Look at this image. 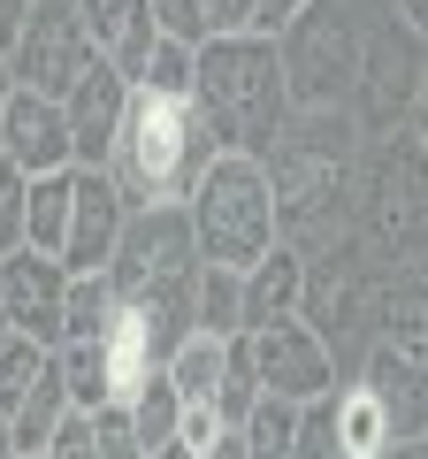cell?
I'll return each mask as SVG.
<instances>
[{
  "instance_id": "cell-1",
  "label": "cell",
  "mask_w": 428,
  "mask_h": 459,
  "mask_svg": "<svg viewBox=\"0 0 428 459\" xmlns=\"http://www.w3.org/2000/svg\"><path fill=\"white\" fill-rule=\"evenodd\" d=\"M222 161V138H214L207 108L199 100H153L138 92L131 115H123V138L107 153V177L131 199V214L146 207H192L199 177Z\"/></svg>"
},
{
  "instance_id": "cell-2",
  "label": "cell",
  "mask_w": 428,
  "mask_h": 459,
  "mask_svg": "<svg viewBox=\"0 0 428 459\" xmlns=\"http://www.w3.org/2000/svg\"><path fill=\"white\" fill-rule=\"evenodd\" d=\"M199 108H207L222 153H261L268 161L298 115L276 39H207L199 47Z\"/></svg>"
},
{
  "instance_id": "cell-3",
  "label": "cell",
  "mask_w": 428,
  "mask_h": 459,
  "mask_svg": "<svg viewBox=\"0 0 428 459\" xmlns=\"http://www.w3.org/2000/svg\"><path fill=\"white\" fill-rule=\"evenodd\" d=\"M192 230H199V261L214 268H253L283 246V222H276V177H268L261 153H222V161L199 177L192 192Z\"/></svg>"
},
{
  "instance_id": "cell-4",
  "label": "cell",
  "mask_w": 428,
  "mask_h": 459,
  "mask_svg": "<svg viewBox=\"0 0 428 459\" xmlns=\"http://www.w3.org/2000/svg\"><path fill=\"white\" fill-rule=\"evenodd\" d=\"M283 54V84H291V108L298 115H337L345 92L360 84V62H367V39L352 31V16L337 0H313L306 16L276 39Z\"/></svg>"
},
{
  "instance_id": "cell-5",
  "label": "cell",
  "mask_w": 428,
  "mask_h": 459,
  "mask_svg": "<svg viewBox=\"0 0 428 459\" xmlns=\"http://www.w3.org/2000/svg\"><path fill=\"white\" fill-rule=\"evenodd\" d=\"M245 344H253V376H261L268 398H291V406L337 398V352H330V337H321L306 314H283V322H268V329H245Z\"/></svg>"
},
{
  "instance_id": "cell-6",
  "label": "cell",
  "mask_w": 428,
  "mask_h": 459,
  "mask_svg": "<svg viewBox=\"0 0 428 459\" xmlns=\"http://www.w3.org/2000/svg\"><path fill=\"white\" fill-rule=\"evenodd\" d=\"M92 31H84V8L77 0H31V23H23L16 54H8V69H16L23 92H47V100H69V84L92 69Z\"/></svg>"
},
{
  "instance_id": "cell-7",
  "label": "cell",
  "mask_w": 428,
  "mask_h": 459,
  "mask_svg": "<svg viewBox=\"0 0 428 459\" xmlns=\"http://www.w3.org/2000/svg\"><path fill=\"white\" fill-rule=\"evenodd\" d=\"M116 291H153V283H192L199 276V230H192V207H146L131 214L123 230V253H116Z\"/></svg>"
},
{
  "instance_id": "cell-8",
  "label": "cell",
  "mask_w": 428,
  "mask_h": 459,
  "mask_svg": "<svg viewBox=\"0 0 428 459\" xmlns=\"http://www.w3.org/2000/svg\"><path fill=\"white\" fill-rule=\"evenodd\" d=\"M123 230H131V199L116 192L107 169H69V246L62 268L69 276H107L123 253Z\"/></svg>"
},
{
  "instance_id": "cell-9",
  "label": "cell",
  "mask_w": 428,
  "mask_h": 459,
  "mask_svg": "<svg viewBox=\"0 0 428 459\" xmlns=\"http://www.w3.org/2000/svg\"><path fill=\"white\" fill-rule=\"evenodd\" d=\"M0 299H8V329L31 344H47V352H62L69 337V268L54 261V253H8L0 261Z\"/></svg>"
},
{
  "instance_id": "cell-10",
  "label": "cell",
  "mask_w": 428,
  "mask_h": 459,
  "mask_svg": "<svg viewBox=\"0 0 428 459\" xmlns=\"http://www.w3.org/2000/svg\"><path fill=\"white\" fill-rule=\"evenodd\" d=\"M0 161L23 169V177H62V169H77V146H69V115L62 100L47 92H23L0 108Z\"/></svg>"
},
{
  "instance_id": "cell-11",
  "label": "cell",
  "mask_w": 428,
  "mask_h": 459,
  "mask_svg": "<svg viewBox=\"0 0 428 459\" xmlns=\"http://www.w3.org/2000/svg\"><path fill=\"white\" fill-rule=\"evenodd\" d=\"M131 100H138V84L123 77V69H107V62H92L77 84H69L62 115H69L77 169H107V153H116V138H123V115H131Z\"/></svg>"
},
{
  "instance_id": "cell-12",
  "label": "cell",
  "mask_w": 428,
  "mask_h": 459,
  "mask_svg": "<svg viewBox=\"0 0 428 459\" xmlns=\"http://www.w3.org/2000/svg\"><path fill=\"white\" fill-rule=\"evenodd\" d=\"M360 391L382 406V421H390V437L406 444H428V360L413 352V344H375L367 352V376H360Z\"/></svg>"
},
{
  "instance_id": "cell-13",
  "label": "cell",
  "mask_w": 428,
  "mask_h": 459,
  "mask_svg": "<svg viewBox=\"0 0 428 459\" xmlns=\"http://www.w3.org/2000/svg\"><path fill=\"white\" fill-rule=\"evenodd\" d=\"M77 8H84V31H92V54L138 84V69H146V54H153L146 0H77Z\"/></svg>"
},
{
  "instance_id": "cell-14",
  "label": "cell",
  "mask_w": 428,
  "mask_h": 459,
  "mask_svg": "<svg viewBox=\"0 0 428 459\" xmlns=\"http://www.w3.org/2000/svg\"><path fill=\"white\" fill-rule=\"evenodd\" d=\"M298 307H306V253L276 246L245 276V329H268V322H283V314H298Z\"/></svg>"
},
{
  "instance_id": "cell-15",
  "label": "cell",
  "mask_w": 428,
  "mask_h": 459,
  "mask_svg": "<svg viewBox=\"0 0 428 459\" xmlns=\"http://www.w3.org/2000/svg\"><path fill=\"white\" fill-rule=\"evenodd\" d=\"M69 391H62V368H47V376L31 383V398H23L16 413H8V437H16V459H47V444H54V429L69 421Z\"/></svg>"
},
{
  "instance_id": "cell-16",
  "label": "cell",
  "mask_w": 428,
  "mask_h": 459,
  "mask_svg": "<svg viewBox=\"0 0 428 459\" xmlns=\"http://www.w3.org/2000/svg\"><path fill=\"white\" fill-rule=\"evenodd\" d=\"M421 69L428 62H398V47H367V62H360V84L375 100H367V123H398V115L413 108V92H421Z\"/></svg>"
},
{
  "instance_id": "cell-17",
  "label": "cell",
  "mask_w": 428,
  "mask_h": 459,
  "mask_svg": "<svg viewBox=\"0 0 428 459\" xmlns=\"http://www.w3.org/2000/svg\"><path fill=\"white\" fill-rule=\"evenodd\" d=\"M330 413H337V444H345L352 459H390V452H406V444L390 437V421H382V406L360 391V383H345V391L330 398Z\"/></svg>"
},
{
  "instance_id": "cell-18",
  "label": "cell",
  "mask_w": 428,
  "mask_h": 459,
  "mask_svg": "<svg viewBox=\"0 0 428 459\" xmlns=\"http://www.w3.org/2000/svg\"><path fill=\"white\" fill-rule=\"evenodd\" d=\"M192 322L207 329V337H245V276H237V268L199 261V283H192Z\"/></svg>"
},
{
  "instance_id": "cell-19",
  "label": "cell",
  "mask_w": 428,
  "mask_h": 459,
  "mask_svg": "<svg viewBox=\"0 0 428 459\" xmlns=\"http://www.w3.org/2000/svg\"><path fill=\"white\" fill-rule=\"evenodd\" d=\"M222 368H230V337H207V329H192V337H184V352L161 368V376L176 383L184 406H207L214 383H222Z\"/></svg>"
},
{
  "instance_id": "cell-20",
  "label": "cell",
  "mask_w": 428,
  "mask_h": 459,
  "mask_svg": "<svg viewBox=\"0 0 428 459\" xmlns=\"http://www.w3.org/2000/svg\"><path fill=\"white\" fill-rule=\"evenodd\" d=\"M54 368H62V391L77 413H99V406H123L116 398V376H107V352L99 344H62L54 352Z\"/></svg>"
},
{
  "instance_id": "cell-21",
  "label": "cell",
  "mask_w": 428,
  "mask_h": 459,
  "mask_svg": "<svg viewBox=\"0 0 428 459\" xmlns=\"http://www.w3.org/2000/svg\"><path fill=\"white\" fill-rule=\"evenodd\" d=\"M123 406H131V429H138V444H146V459L168 452V444L184 437V398H176V383H168V376H153L146 391L123 398Z\"/></svg>"
},
{
  "instance_id": "cell-22",
  "label": "cell",
  "mask_w": 428,
  "mask_h": 459,
  "mask_svg": "<svg viewBox=\"0 0 428 459\" xmlns=\"http://www.w3.org/2000/svg\"><path fill=\"white\" fill-rule=\"evenodd\" d=\"M116 314H123L116 276H69V337L62 344H99Z\"/></svg>"
},
{
  "instance_id": "cell-23",
  "label": "cell",
  "mask_w": 428,
  "mask_h": 459,
  "mask_svg": "<svg viewBox=\"0 0 428 459\" xmlns=\"http://www.w3.org/2000/svg\"><path fill=\"white\" fill-rule=\"evenodd\" d=\"M207 406H214V421L230 429V437L253 421V406H261V376H253V344L245 337H230V368H222V383H214Z\"/></svg>"
},
{
  "instance_id": "cell-24",
  "label": "cell",
  "mask_w": 428,
  "mask_h": 459,
  "mask_svg": "<svg viewBox=\"0 0 428 459\" xmlns=\"http://www.w3.org/2000/svg\"><path fill=\"white\" fill-rule=\"evenodd\" d=\"M298 429H306V406H291V398H268V391H261V406H253V421L237 429V437H245L253 459H291Z\"/></svg>"
},
{
  "instance_id": "cell-25",
  "label": "cell",
  "mask_w": 428,
  "mask_h": 459,
  "mask_svg": "<svg viewBox=\"0 0 428 459\" xmlns=\"http://www.w3.org/2000/svg\"><path fill=\"white\" fill-rule=\"evenodd\" d=\"M23 246L62 261V246H69V169L62 177H31V238Z\"/></svg>"
},
{
  "instance_id": "cell-26",
  "label": "cell",
  "mask_w": 428,
  "mask_h": 459,
  "mask_svg": "<svg viewBox=\"0 0 428 459\" xmlns=\"http://www.w3.org/2000/svg\"><path fill=\"white\" fill-rule=\"evenodd\" d=\"M138 92H153V100H199V54H192V47H168V39H153L146 69H138Z\"/></svg>"
},
{
  "instance_id": "cell-27",
  "label": "cell",
  "mask_w": 428,
  "mask_h": 459,
  "mask_svg": "<svg viewBox=\"0 0 428 459\" xmlns=\"http://www.w3.org/2000/svg\"><path fill=\"white\" fill-rule=\"evenodd\" d=\"M47 368H54V352H47V344H31V337H8V344H0V406L16 413L23 398H31V383L47 376Z\"/></svg>"
},
{
  "instance_id": "cell-28",
  "label": "cell",
  "mask_w": 428,
  "mask_h": 459,
  "mask_svg": "<svg viewBox=\"0 0 428 459\" xmlns=\"http://www.w3.org/2000/svg\"><path fill=\"white\" fill-rule=\"evenodd\" d=\"M146 16H153V39H168V47H207L214 23H207V0H146Z\"/></svg>"
},
{
  "instance_id": "cell-29",
  "label": "cell",
  "mask_w": 428,
  "mask_h": 459,
  "mask_svg": "<svg viewBox=\"0 0 428 459\" xmlns=\"http://www.w3.org/2000/svg\"><path fill=\"white\" fill-rule=\"evenodd\" d=\"M23 238H31V177L0 161V261L23 253Z\"/></svg>"
},
{
  "instance_id": "cell-30",
  "label": "cell",
  "mask_w": 428,
  "mask_h": 459,
  "mask_svg": "<svg viewBox=\"0 0 428 459\" xmlns=\"http://www.w3.org/2000/svg\"><path fill=\"white\" fill-rule=\"evenodd\" d=\"M92 437H99V459H146V444H138V429H131V406H99Z\"/></svg>"
},
{
  "instance_id": "cell-31",
  "label": "cell",
  "mask_w": 428,
  "mask_h": 459,
  "mask_svg": "<svg viewBox=\"0 0 428 459\" xmlns=\"http://www.w3.org/2000/svg\"><path fill=\"white\" fill-rule=\"evenodd\" d=\"M291 459H352L345 444H337V413H330V398H321V406H306V429H298Z\"/></svg>"
},
{
  "instance_id": "cell-32",
  "label": "cell",
  "mask_w": 428,
  "mask_h": 459,
  "mask_svg": "<svg viewBox=\"0 0 428 459\" xmlns=\"http://www.w3.org/2000/svg\"><path fill=\"white\" fill-rule=\"evenodd\" d=\"M47 459H99V437H92V413H69V421L54 429Z\"/></svg>"
},
{
  "instance_id": "cell-33",
  "label": "cell",
  "mask_w": 428,
  "mask_h": 459,
  "mask_svg": "<svg viewBox=\"0 0 428 459\" xmlns=\"http://www.w3.org/2000/svg\"><path fill=\"white\" fill-rule=\"evenodd\" d=\"M253 8H261V0H207L214 39H253Z\"/></svg>"
},
{
  "instance_id": "cell-34",
  "label": "cell",
  "mask_w": 428,
  "mask_h": 459,
  "mask_svg": "<svg viewBox=\"0 0 428 459\" xmlns=\"http://www.w3.org/2000/svg\"><path fill=\"white\" fill-rule=\"evenodd\" d=\"M306 8H313V0H261V8H253V39H283Z\"/></svg>"
},
{
  "instance_id": "cell-35",
  "label": "cell",
  "mask_w": 428,
  "mask_h": 459,
  "mask_svg": "<svg viewBox=\"0 0 428 459\" xmlns=\"http://www.w3.org/2000/svg\"><path fill=\"white\" fill-rule=\"evenodd\" d=\"M23 23H31V0H0V54H16Z\"/></svg>"
},
{
  "instance_id": "cell-36",
  "label": "cell",
  "mask_w": 428,
  "mask_h": 459,
  "mask_svg": "<svg viewBox=\"0 0 428 459\" xmlns=\"http://www.w3.org/2000/svg\"><path fill=\"white\" fill-rule=\"evenodd\" d=\"M413 138H421V153H428V69H421V92H413Z\"/></svg>"
},
{
  "instance_id": "cell-37",
  "label": "cell",
  "mask_w": 428,
  "mask_h": 459,
  "mask_svg": "<svg viewBox=\"0 0 428 459\" xmlns=\"http://www.w3.org/2000/svg\"><path fill=\"white\" fill-rule=\"evenodd\" d=\"M398 16H406L413 39H428V0H398Z\"/></svg>"
},
{
  "instance_id": "cell-38",
  "label": "cell",
  "mask_w": 428,
  "mask_h": 459,
  "mask_svg": "<svg viewBox=\"0 0 428 459\" xmlns=\"http://www.w3.org/2000/svg\"><path fill=\"white\" fill-rule=\"evenodd\" d=\"M199 459H253V452H245V437H214V452H199Z\"/></svg>"
},
{
  "instance_id": "cell-39",
  "label": "cell",
  "mask_w": 428,
  "mask_h": 459,
  "mask_svg": "<svg viewBox=\"0 0 428 459\" xmlns=\"http://www.w3.org/2000/svg\"><path fill=\"white\" fill-rule=\"evenodd\" d=\"M16 100V69H8V54H0V108Z\"/></svg>"
},
{
  "instance_id": "cell-40",
  "label": "cell",
  "mask_w": 428,
  "mask_h": 459,
  "mask_svg": "<svg viewBox=\"0 0 428 459\" xmlns=\"http://www.w3.org/2000/svg\"><path fill=\"white\" fill-rule=\"evenodd\" d=\"M0 459H16V437H8V406H0Z\"/></svg>"
},
{
  "instance_id": "cell-41",
  "label": "cell",
  "mask_w": 428,
  "mask_h": 459,
  "mask_svg": "<svg viewBox=\"0 0 428 459\" xmlns=\"http://www.w3.org/2000/svg\"><path fill=\"white\" fill-rule=\"evenodd\" d=\"M153 459H199V452H184V444H168V452H153Z\"/></svg>"
},
{
  "instance_id": "cell-42",
  "label": "cell",
  "mask_w": 428,
  "mask_h": 459,
  "mask_svg": "<svg viewBox=\"0 0 428 459\" xmlns=\"http://www.w3.org/2000/svg\"><path fill=\"white\" fill-rule=\"evenodd\" d=\"M8 337H16V329H8V299H0V344H8Z\"/></svg>"
},
{
  "instance_id": "cell-43",
  "label": "cell",
  "mask_w": 428,
  "mask_h": 459,
  "mask_svg": "<svg viewBox=\"0 0 428 459\" xmlns=\"http://www.w3.org/2000/svg\"><path fill=\"white\" fill-rule=\"evenodd\" d=\"M413 459H428V444H413Z\"/></svg>"
}]
</instances>
